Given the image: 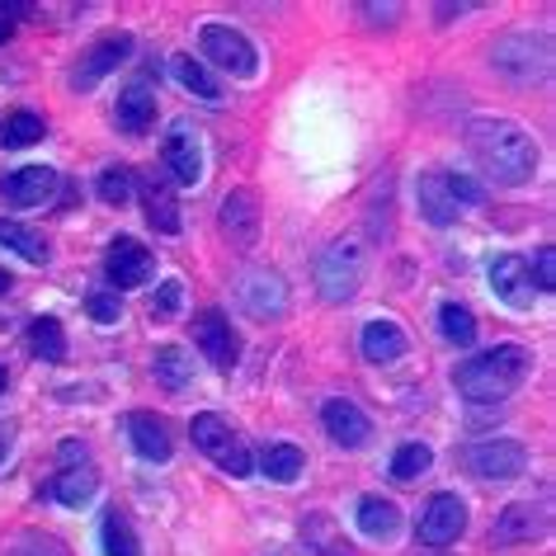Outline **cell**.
Masks as SVG:
<instances>
[{"mask_svg": "<svg viewBox=\"0 0 556 556\" xmlns=\"http://www.w3.org/2000/svg\"><path fill=\"white\" fill-rule=\"evenodd\" d=\"M491 66L514 90H533L552 76V38L533 29H514L491 48Z\"/></svg>", "mask_w": 556, "mask_h": 556, "instance_id": "3", "label": "cell"}, {"mask_svg": "<svg viewBox=\"0 0 556 556\" xmlns=\"http://www.w3.org/2000/svg\"><path fill=\"white\" fill-rule=\"evenodd\" d=\"M429 463H434V453L425 448V443H401V448L392 453V477L396 481H420Z\"/></svg>", "mask_w": 556, "mask_h": 556, "instance_id": "34", "label": "cell"}, {"mask_svg": "<svg viewBox=\"0 0 556 556\" xmlns=\"http://www.w3.org/2000/svg\"><path fill=\"white\" fill-rule=\"evenodd\" d=\"M199 48H203V58L213 62L217 72H227L236 80H250L260 72L255 43H250L241 29H231V24H203V29H199Z\"/></svg>", "mask_w": 556, "mask_h": 556, "instance_id": "6", "label": "cell"}, {"mask_svg": "<svg viewBox=\"0 0 556 556\" xmlns=\"http://www.w3.org/2000/svg\"><path fill=\"white\" fill-rule=\"evenodd\" d=\"M434 10H439V20H443V24H448L453 15H463V10H471V5H434Z\"/></svg>", "mask_w": 556, "mask_h": 556, "instance_id": "43", "label": "cell"}, {"mask_svg": "<svg viewBox=\"0 0 556 556\" xmlns=\"http://www.w3.org/2000/svg\"><path fill=\"white\" fill-rule=\"evenodd\" d=\"M24 10H29V5H20V0H10V5L0 0V43H5L10 34H15V20L24 15Z\"/></svg>", "mask_w": 556, "mask_h": 556, "instance_id": "41", "label": "cell"}, {"mask_svg": "<svg viewBox=\"0 0 556 556\" xmlns=\"http://www.w3.org/2000/svg\"><path fill=\"white\" fill-rule=\"evenodd\" d=\"M43 137H48V123L38 114H29V109H20V114H10L0 123V147L5 151H24V147L43 142Z\"/></svg>", "mask_w": 556, "mask_h": 556, "instance_id": "30", "label": "cell"}, {"mask_svg": "<svg viewBox=\"0 0 556 556\" xmlns=\"http://www.w3.org/2000/svg\"><path fill=\"white\" fill-rule=\"evenodd\" d=\"M86 312H90L94 326H114L118 316H123V302H118V293H90L86 298Z\"/></svg>", "mask_w": 556, "mask_h": 556, "instance_id": "39", "label": "cell"}, {"mask_svg": "<svg viewBox=\"0 0 556 556\" xmlns=\"http://www.w3.org/2000/svg\"><path fill=\"white\" fill-rule=\"evenodd\" d=\"M528 372H533V354L523 344H495L485 354L463 358L453 372V387H457V396L485 406V401H505L509 392H519Z\"/></svg>", "mask_w": 556, "mask_h": 556, "instance_id": "2", "label": "cell"}, {"mask_svg": "<svg viewBox=\"0 0 556 556\" xmlns=\"http://www.w3.org/2000/svg\"><path fill=\"white\" fill-rule=\"evenodd\" d=\"M364 10V20H372V24H396L401 20V5H358Z\"/></svg>", "mask_w": 556, "mask_h": 556, "instance_id": "42", "label": "cell"}, {"mask_svg": "<svg viewBox=\"0 0 556 556\" xmlns=\"http://www.w3.org/2000/svg\"><path fill=\"white\" fill-rule=\"evenodd\" d=\"M439 330H443V340L448 344H457V350L477 344V316H471L463 302H443L439 307Z\"/></svg>", "mask_w": 556, "mask_h": 556, "instance_id": "33", "label": "cell"}, {"mask_svg": "<svg viewBox=\"0 0 556 556\" xmlns=\"http://www.w3.org/2000/svg\"><path fill=\"white\" fill-rule=\"evenodd\" d=\"M217 222H222V236H227L236 250H250L260 241V199L250 189L227 193V199H222Z\"/></svg>", "mask_w": 556, "mask_h": 556, "instance_id": "16", "label": "cell"}, {"mask_svg": "<svg viewBox=\"0 0 556 556\" xmlns=\"http://www.w3.org/2000/svg\"><path fill=\"white\" fill-rule=\"evenodd\" d=\"M415 199H420L425 222H434V227H453L457 222V203L448 193V175L443 170H425L420 179H415Z\"/></svg>", "mask_w": 556, "mask_h": 556, "instance_id": "22", "label": "cell"}, {"mask_svg": "<svg viewBox=\"0 0 556 556\" xmlns=\"http://www.w3.org/2000/svg\"><path fill=\"white\" fill-rule=\"evenodd\" d=\"M58 185H62L58 170H48V165H24V170L0 179V193L15 207H43L52 193H58Z\"/></svg>", "mask_w": 556, "mask_h": 556, "instance_id": "18", "label": "cell"}, {"mask_svg": "<svg viewBox=\"0 0 556 556\" xmlns=\"http://www.w3.org/2000/svg\"><path fill=\"white\" fill-rule=\"evenodd\" d=\"M193 344L203 350V358L213 368H236V358H241V340H236V330L231 321L222 312H199L193 316Z\"/></svg>", "mask_w": 556, "mask_h": 556, "instance_id": "10", "label": "cell"}, {"mask_svg": "<svg viewBox=\"0 0 556 556\" xmlns=\"http://www.w3.org/2000/svg\"><path fill=\"white\" fill-rule=\"evenodd\" d=\"M236 307L250 312L255 321H269V316H283L288 312V283L278 269H245L236 278Z\"/></svg>", "mask_w": 556, "mask_h": 556, "instance_id": "8", "label": "cell"}, {"mask_svg": "<svg viewBox=\"0 0 556 556\" xmlns=\"http://www.w3.org/2000/svg\"><path fill=\"white\" fill-rule=\"evenodd\" d=\"M94 491H100V471H94L90 463H72V467H62L38 495H52L66 509H86L94 500Z\"/></svg>", "mask_w": 556, "mask_h": 556, "instance_id": "20", "label": "cell"}, {"mask_svg": "<svg viewBox=\"0 0 556 556\" xmlns=\"http://www.w3.org/2000/svg\"><path fill=\"white\" fill-rule=\"evenodd\" d=\"M179 298H185V293H179L175 278H170V283H161L156 298H151V316H156V321H170V316L179 312Z\"/></svg>", "mask_w": 556, "mask_h": 556, "instance_id": "40", "label": "cell"}, {"mask_svg": "<svg viewBox=\"0 0 556 556\" xmlns=\"http://www.w3.org/2000/svg\"><path fill=\"white\" fill-rule=\"evenodd\" d=\"M189 434H193V448L213 457V463L227 471V477H250V471H255V457H250L245 443L231 434V425L222 420V415H213V410L193 415Z\"/></svg>", "mask_w": 556, "mask_h": 556, "instance_id": "5", "label": "cell"}, {"mask_svg": "<svg viewBox=\"0 0 556 556\" xmlns=\"http://www.w3.org/2000/svg\"><path fill=\"white\" fill-rule=\"evenodd\" d=\"M528 278H533L538 293H552V288H556V250L552 245L538 250V260L528 264Z\"/></svg>", "mask_w": 556, "mask_h": 556, "instance_id": "37", "label": "cell"}, {"mask_svg": "<svg viewBox=\"0 0 556 556\" xmlns=\"http://www.w3.org/2000/svg\"><path fill=\"white\" fill-rule=\"evenodd\" d=\"M463 528H467V505L448 491L429 500L425 514H420V542L425 547H448V542L463 538Z\"/></svg>", "mask_w": 556, "mask_h": 556, "instance_id": "12", "label": "cell"}, {"mask_svg": "<svg viewBox=\"0 0 556 556\" xmlns=\"http://www.w3.org/2000/svg\"><path fill=\"white\" fill-rule=\"evenodd\" d=\"M358 350H364L368 364L387 368V364H396V358L410 350V340H406V330H401L396 321H368L364 336H358Z\"/></svg>", "mask_w": 556, "mask_h": 556, "instance_id": "23", "label": "cell"}, {"mask_svg": "<svg viewBox=\"0 0 556 556\" xmlns=\"http://www.w3.org/2000/svg\"><path fill=\"white\" fill-rule=\"evenodd\" d=\"M448 193H453L457 213H463V207H481L485 203V189L471 175H448Z\"/></svg>", "mask_w": 556, "mask_h": 556, "instance_id": "38", "label": "cell"}, {"mask_svg": "<svg viewBox=\"0 0 556 556\" xmlns=\"http://www.w3.org/2000/svg\"><path fill=\"white\" fill-rule=\"evenodd\" d=\"M463 467L477 481H514L528 467V448L519 439H485V443L463 448Z\"/></svg>", "mask_w": 556, "mask_h": 556, "instance_id": "7", "label": "cell"}, {"mask_svg": "<svg viewBox=\"0 0 556 556\" xmlns=\"http://www.w3.org/2000/svg\"><path fill=\"white\" fill-rule=\"evenodd\" d=\"M151 368H156V382L170 396H179V392H189L193 387V358H189V350H179V344H161Z\"/></svg>", "mask_w": 556, "mask_h": 556, "instance_id": "25", "label": "cell"}, {"mask_svg": "<svg viewBox=\"0 0 556 556\" xmlns=\"http://www.w3.org/2000/svg\"><path fill=\"white\" fill-rule=\"evenodd\" d=\"M302 467H307V453H302L298 443H269V448L260 453V471L278 485H293L302 477Z\"/></svg>", "mask_w": 556, "mask_h": 556, "instance_id": "27", "label": "cell"}, {"mask_svg": "<svg viewBox=\"0 0 556 556\" xmlns=\"http://www.w3.org/2000/svg\"><path fill=\"white\" fill-rule=\"evenodd\" d=\"M29 350H34V358H43V364H62V358H66V330H62V321L38 316V321L29 326Z\"/></svg>", "mask_w": 556, "mask_h": 556, "instance_id": "31", "label": "cell"}, {"mask_svg": "<svg viewBox=\"0 0 556 556\" xmlns=\"http://www.w3.org/2000/svg\"><path fill=\"white\" fill-rule=\"evenodd\" d=\"M5 288H10V274H5V269H0V293H5Z\"/></svg>", "mask_w": 556, "mask_h": 556, "instance_id": "45", "label": "cell"}, {"mask_svg": "<svg viewBox=\"0 0 556 556\" xmlns=\"http://www.w3.org/2000/svg\"><path fill=\"white\" fill-rule=\"evenodd\" d=\"M100 547H104V556H142V542H137L132 523L114 509L100 519Z\"/></svg>", "mask_w": 556, "mask_h": 556, "instance_id": "32", "label": "cell"}, {"mask_svg": "<svg viewBox=\"0 0 556 556\" xmlns=\"http://www.w3.org/2000/svg\"><path fill=\"white\" fill-rule=\"evenodd\" d=\"M0 245L24 255L29 264H48L52 260V245L34 227H24V222H15V217H0Z\"/></svg>", "mask_w": 556, "mask_h": 556, "instance_id": "29", "label": "cell"}, {"mask_svg": "<svg viewBox=\"0 0 556 556\" xmlns=\"http://www.w3.org/2000/svg\"><path fill=\"white\" fill-rule=\"evenodd\" d=\"M114 123L128 137H142L151 123H156V94H151V86H142V80H137V86H128L118 94V104H114Z\"/></svg>", "mask_w": 556, "mask_h": 556, "instance_id": "24", "label": "cell"}, {"mask_svg": "<svg viewBox=\"0 0 556 556\" xmlns=\"http://www.w3.org/2000/svg\"><path fill=\"white\" fill-rule=\"evenodd\" d=\"M467 147L481 170L505 189H519L538 175V142L514 118H477L467 128Z\"/></svg>", "mask_w": 556, "mask_h": 556, "instance_id": "1", "label": "cell"}, {"mask_svg": "<svg viewBox=\"0 0 556 556\" xmlns=\"http://www.w3.org/2000/svg\"><path fill=\"white\" fill-rule=\"evenodd\" d=\"M321 425H326V434L336 439L340 448H364V443L372 439V420L354 406V401H344V396L326 401V406H321Z\"/></svg>", "mask_w": 556, "mask_h": 556, "instance_id": "17", "label": "cell"}, {"mask_svg": "<svg viewBox=\"0 0 556 556\" xmlns=\"http://www.w3.org/2000/svg\"><path fill=\"white\" fill-rule=\"evenodd\" d=\"M396 528H401V509L392 505V500H378V495H368V500H358V533L364 538H396Z\"/></svg>", "mask_w": 556, "mask_h": 556, "instance_id": "28", "label": "cell"}, {"mask_svg": "<svg viewBox=\"0 0 556 556\" xmlns=\"http://www.w3.org/2000/svg\"><path fill=\"white\" fill-rule=\"evenodd\" d=\"M302 538H307V547L321 552V556H354L344 542H336V523H330L326 514H312V519L302 523Z\"/></svg>", "mask_w": 556, "mask_h": 556, "instance_id": "35", "label": "cell"}, {"mask_svg": "<svg viewBox=\"0 0 556 556\" xmlns=\"http://www.w3.org/2000/svg\"><path fill=\"white\" fill-rule=\"evenodd\" d=\"M0 392H5V368H0Z\"/></svg>", "mask_w": 556, "mask_h": 556, "instance_id": "46", "label": "cell"}, {"mask_svg": "<svg viewBox=\"0 0 556 556\" xmlns=\"http://www.w3.org/2000/svg\"><path fill=\"white\" fill-rule=\"evenodd\" d=\"M10 439H15V429H10V425H0V457L10 453Z\"/></svg>", "mask_w": 556, "mask_h": 556, "instance_id": "44", "label": "cell"}, {"mask_svg": "<svg viewBox=\"0 0 556 556\" xmlns=\"http://www.w3.org/2000/svg\"><path fill=\"white\" fill-rule=\"evenodd\" d=\"M128 439H132V448L142 463H170V453H175L165 420H156V415H147V410L128 415Z\"/></svg>", "mask_w": 556, "mask_h": 556, "instance_id": "21", "label": "cell"}, {"mask_svg": "<svg viewBox=\"0 0 556 556\" xmlns=\"http://www.w3.org/2000/svg\"><path fill=\"white\" fill-rule=\"evenodd\" d=\"M161 161H165V170H170L179 185H199L203 179V142H199V132H193L189 123H175V128L165 132V142H161Z\"/></svg>", "mask_w": 556, "mask_h": 556, "instance_id": "13", "label": "cell"}, {"mask_svg": "<svg viewBox=\"0 0 556 556\" xmlns=\"http://www.w3.org/2000/svg\"><path fill=\"white\" fill-rule=\"evenodd\" d=\"M547 533V505H533V500H519V505H509L505 514L495 519L491 528V542L495 547H519V542H538Z\"/></svg>", "mask_w": 556, "mask_h": 556, "instance_id": "14", "label": "cell"}, {"mask_svg": "<svg viewBox=\"0 0 556 556\" xmlns=\"http://www.w3.org/2000/svg\"><path fill=\"white\" fill-rule=\"evenodd\" d=\"M132 58V34H109L100 38V43H90L86 48V58H80L72 66V90H94L109 72H118V62H128Z\"/></svg>", "mask_w": 556, "mask_h": 556, "instance_id": "9", "label": "cell"}, {"mask_svg": "<svg viewBox=\"0 0 556 556\" xmlns=\"http://www.w3.org/2000/svg\"><path fill=\"white\" fill-rule=\"evenodd\" d=\"M94 193L109 203V207H123L132 199V170H123V165H109V170L94 175Z\"/></svg>", "mask_w": 556, "mask_h": 556, "instance_id": "36", "label": "cell"}, {"mask_svg": "<svg viewBox=\"0 0 556 556\" xmlns=\"http://www.w3.org/2000/svg\"><path fill=\"white\" fill-rule=\"evenodd\" d=\"M104 274H109V283H114L118 293H128V288H142L147 278L156 274V260H151L147 245H137V241H128V236H118V241L109 245V255H104Z\"/></svg>", "mask_w": 556, "mask_h": 556, "instance_id": "11", "label": "cell"}, {"mask_svg": "<svg viewBox=\"0 0 556 556\" xmlns=\"http://www.w3.org/2000/svg\"><path fill=\"white\" fill-rule=\"evenodd\" d=\"M132 189H137V199H142V207H147L151 227H156L161 236H179V203H175L170 185L156 179V175H132Z\"/></svg>", "mask_w": 556, "mask_h": 556, "instance_id": "19", "label": "cell"}, {"mask_svg": "<svg viewBox=\"0 0 556 556\" xmlns=\"http://www.w3.org/2000/svg\"><path fill=\"white\" fill-rule=\"evenodd\" d=\"M491 293L505 302L509 312H528L533 307V278H528V260L523 255H495L491 260Z\"/></svg>", "mask_w": 556, "mask_h": 556, "instance_id": "15", "label": "cell"}, {"mask_svg": "<svg viewBox=\"0 0 556 556\" xmlns=\"http://www.w3.org/2000/svg\"><path fill=\"white\" fill-rule=\"evenodd\" d=\"M368 274V255L358 236H336L321 255H316V293L326 302H350L364 288Z\"/></svg>", "mask_w": 556, "mask_h": 556, "instance_id": "4", "label": "cell"}, {"mask_svg": "<svg viewBox=\"0 0 556 556\" xmlns=\"http://www.w3.org/2000/svg\"><path fill=\"white\" fill-rule=\"evenodd\" d=\"M170 76L185 86L193 100H207V104H217L222 100V86H217V76L207 72V66L199 58H189V52H179V58H170Z\"/></svg>", "mask_w": 556, "mask_h": 556, "instance_id": "26", "label": "cell"}]
</instances>
